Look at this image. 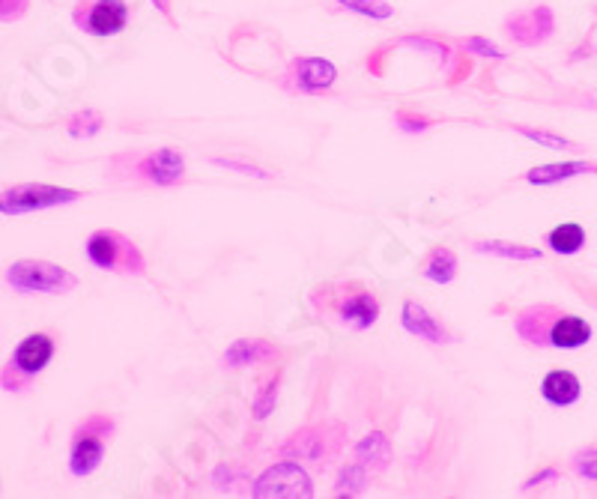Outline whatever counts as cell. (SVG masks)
<instances>
[{
	"label": "cell",
	"mask_w": 597,
	"mask_h": 499,
	"mask_svg": "<svg viewBox=\"0 0 597 499\" xmlns=\"http://www.w3.org/2000/svg\"><path fill=\"white\" fill-rule=\"evenodd\" d=\"M514 329L526 344L553 350H583L595 338V329L586 317L559 311L553 305H532L520 311Z\"/></svg>",
	"instance_id": "cell-1"
},
{
	"label": "cell",
	"mask_w": 597,
	"mask_h": 499,
	"mask_svg": "<svg viewBox=\"0 0 597 499\" xmlns=\"http://www.w3.org/2000/svg\"><path fill=\"white\" fill-rule=\"evenodd\" d=\"M57 356V338L51 332H30L24 335L12 353L6 368L0 371V389L3 392H24Z\"/></svg>",
	"instance_id": "cell-2"
},
{
	"label": "cell",
	"mask_w": 597,
	"mask_h": 499,
	"mask_svg": "<svg viewBox=\"0 0 597 499\" xmlns=\"http://www.w3.org/2000/svg\"><path fill=\"white\" fill-rule=\"evenodd\" d=\"M6 284L21 296H63L78 287V275L51 260L21 257L6 266Z\"/></svg>",
	"instance_id": "cell-3"
},
{
	"label": "cell",
	"mask_w": 597,
	"mask_h": 499,
	"mask_svg": "<svg viewBox=\"0 0 597 499\" xmlns=\"http://www.w3.org/2000/svg\"><path fill=\"white\" fill-rule=\"evenodd\" d=\"M84 257L93 269L102 272H123V275H144L147 272V257L129 237L120 231L99 228L87 237L84 243Z\"/></svg>",
	"instance_id": "cell-4"
},
{
	"label": "cell",
	"mask_w": 597,
	"mask_h": 499,
	"mask_svg": "<svg viewBox=\"0 0 597 499\" xmlns=\"http://www.w3.org/2000/svg\"><path fill=\"white\" fill-rule=\"evenodd\" d=\"M84 195L69 186L54 183H18L0 192V216H30L54 207H69Z\"/></svg>",
	"instance_id": "cell-5"
},
{
	"label": "cell",
	"mask_w": 597,
	"mask_h": 499,
	"mask_svg": "<svg viewBox=\"0 0 597 499\" xmlns=\"http://www.w3.org/2000/svg\"><path fill=\"white\" fill-rule=\"evenodd\" d=\"M254 499H311L314 497V479L302 467V461L284 458L272 467H266L251 482Z\"/></svg>",
	"instance_id": "cell-6"
},
{
	"label": "cell",
	"mask_w": 597,
	"mask_h": 499,
	"mask_svg": "<svg viewBox=\"0 0 597 499\" xmlns=\"http://www.w3.org/2000/svg\"><path fill=\"white\" fill-rule=\"evenodd\" d=\"M132 6L126 0H90L81 3L72 15L75 27L96 39H114L129 27Z\"/></svg>",
	"instance_id": "cell-7"
},
{
	"label": "cell",
	"mask_w": 597,
	"mask_h": 499,
	"mask_svg": "<svg viewBox=\"0 0 597 499\" xmlns=\"http://www.w3.org/2000/svg\"><path fill=\"white\" fill-rule=\"evenodd\" d=\"M332 311H335V317H338L344 326H350V329H356V332H365V329L377 326V320H380V314H383V305H380V299H377V293H374L371 287H362V284L350 281V284H347V293H341V296L335 299Z\"/></svg>",
	"instance_id": "cell-8"
},
{
	"label": "cell",
	"mask_w": 597,
	"mask_h": 499,
	"mask_svg": "<svg viewBox=\"0 0 597 499\" xmlns=\"http://www.w3.org/2000/svg\"><path fill=\"white\" fill-rule=\"evenodd\" d=\"M505 27H508V36H511L517 45L535 48V45H541L544 39L553 36V30H556V15H553L550 6H532V9H523V12L511 15V18L505 21Z\"/></svg>",
	"instance_id": "cell-9"
},
{
	"label": "cell",
	"mask_w": 597,
	"mask_h": 499,
	"mask_svg": "<svg viewBox=\"0 0 597 499\" xmlns=\"http://www.w3.org/2000/svg\"><path fill=\"white\" fill-rule=\"evenodd\" d=\"M138 174L153 186H177L186 180V156L174 147H159L138 159Z\"/></svg>",
	"instance_id": "cell-10"
},
{
	"label": "cell",
	"mask_w": 597,
	"mask_h": 499,
	"mask_svg": "<svg viewBox=\"0 0 597 499\" xmlns=\"http://www.w3.org/2000/svg\"><path fill=\"white\" fill-rule=\"evenodd\" d=\"M105 449H108V437H102L96 431L75 428L72 446H69V473L75 479L93 476L102 467V461H105Z\"/></svg>",
	"instance_id": "cell-11"
},
{
	"label": "cell",
	"mask_w": 597,
	"mask_h": 499,
	"mask_svg": "<svg viewBox=\"0 0 597 499\" xmlns=\"http://www.w3.org/2000/svg\"><path fill=\"white\" fill-rule=\"evenodd\" d=\"M329 428L332 425H314V428H305L299 434H293V440L281 449L284 458H293V461H311V464H326L329 455H335V446L329 437Z\"/></svg>",
	"instance_id": "cell-12"
},
{
	"label": "cell",
	"mask_w": 597,
	"mask_h": 499,
	"mask_svg": "<svg viewBox=\"0 0 597 499\" xmlns=\"http://www.w3.org/2000/svg\"><path fill=\"white\" fill-rule=\"evenodd\" d=\"M338 81V66L329 57H299L293 60V87L299 93H323Z\"/></svg>",
	"instance_id": "cell-13"
},
{
	"label": "cell",
	"mask_w": 597,
	"mask_h": 499,
	"mask_svg": "<svg viewBox=\"0 0 597 499\" xmlns=\"http://www.w3.org/2000/svg\"><path fill=\"white\" fill-rule=\"evenodd\" d=\"M400 326H403L412 338L427 341V344H448V341H451V332H448L421 302H415V299H406V302L400 305Z\"/></svg>",
	"instance_id": "cell-14"
},
{
	"label": "cell",
	"mask_w": 597,
	"mask_h": 499,
	"mask_svg": "<svg viewBox=\"0 0 597 499\" xmlns=\"http://www.w3.org/2000/svg\"><path fill=\"white\" fill-rule=\"evenodd\" d=\"M541 398L550 407H556V410H568V407L580 404V398H583V380L574 371H568V368H553L541 380Z\"/></svg>",
	"instance_id": "cell-15"
},
{
	"label": "cell",
	"mask_w": 597,
	"mask_h": 499,
	"mask_svg": "<svg viewBox=\"0 0 597 499\" xmlns=\"http://www.w3.org/2000/svg\"><path fill=\"white\" fill-rule=\"evenodd\" d=\"M597 174V162H586V159H571V162H550V165H538L532 168L523 180L529 186H556V183H568L577 177H589Z\"/></svg>",
	"instance_id": "cell-16"
},
{
	"label": "cell",
	"mask_w": 597,
	"mask_h": 499,
	"mask_svg": "<svg viewBox=\"0 0 597 499\" xmlns=\"http://www.w3.org/2000/svg\"><path fill=\"white\" fill-rule=\"evenodd\" d=\"M278 356V347H272L269 341H260V338H236L224 353H221V362L227 368H248V365H260L266 359H275Z\"/></svg>",
	"instance_id": "cell-17"
},
{
	"label": "cell",
	"mask_w": 597,
	"mask_h": 499,
	"mask_svg": "<svg viewBox=\"0 0 597 499\" xmlns=\"http://www.w3.org/2000/svg\"><path fill=\"white\" fill-rule=\"evenodd\" d=\"M356 461L359 464H365L368 470H374V473H383V470H389V464H392V440L383 434V431H371V434H365L359 443H356Z\"/></svg>",
	"instance_id": "cell-18"
},
{
	"label": "cell",
	"mask_w": 597,
	"mask_h": 499,
	"mask_svg": "<svg viewBox=\"0 0 597 499\" xmlns=\"http://www.w3.org/2000/svg\"><path fill=\"white\" fill-rule=\"evenodd\" d=\"M589 243V234L580 222H562L556 225L550 234H547V246L553 254H562V257H574L580 251L586 249Z\"/></svg>",
	"instance_id": "cell-19"
},
{
	"label": "cell",
	"mask_w": 597,
	"mask_h": 499,
	"mask_svg": "<svg viewBox=\"0 0 597 499\" xmlns=\"http://www.w3.org/2000/svg\"><path fill=\"white\" fill-rule=\"evenodd\" d=\"M421 275L433 284H451L457 278V254L445 246L433 249L421 263Z\"/></svg>",
	"instance_id": "cell-20"
},
{
	"label": "cell",
	"mask_w": 597,
	"mask_h": 499,
	"mask_svg": "<svg viewBox=\"0 0 597 499\" xmlns=\"http://www.w3.org/2000/svg\"><path fill=\"white\" fill-rule=\"evenodd\" d=\"M472 249L478 254H493V257H505V260H541L544 251L538 246H523V243H508V240H481Z\"/></svg>",
	"instance_id": "cell-21"
},
{
	"label": "cell",
	"mask_w": 597,
	"mask_h": 499,
	"mask_svg": "<svg viewBox=\"0 0 597 499\" xmlns=\"http://www.w3.org/2000/svg\"><path fill=\"white\" fill-rule=\"evenodd\" d=\"M338 488H335V494L338 497H362L365 491H368V467L365 464H359V461H353V464H347V467H341V473H338V482H335Z\"/></svg>",
	"instance_id": "cell-22"
},
{
	"label": "cell",
	"mask_w": 597,
	"mask_h": 499,
	"mask_svg": "<svg viewBox=\"0 0 597 499\" xmlns=\"http://www.w3.org/2000/svg\"><path fill=\"white\" fill-rule=\"evenodd\" d=\"M105 129V117L96 111V108H84V111H78L72 120H69V126H66V132H69V138H75V141H87V138H96L99 132Z\"/></svg>",
	"instance_id": "cell-23"
},
{
	"label": "cell",
	"mask_w": 597,
	"mask_h": 499,
	"mask_svg": "<svg viewBox=\"0 0 597 499\" xmlns=\"http://www.w3.org/2000/svg\"><path fill=\"white\" fill-rule=\"evenodd\" d=\"M278 392H281V374L269 377V380L257 389V395H254V401H251V413H254L257 422H263V419H269V416L275 413V407H278Z\"/></svg>",
	"instance_id": "cell-24"
},
{
	"label": "cell",
	"mask_w": 597,
	"mask_h": 499,
	"mask_svg": "<svg viewBox=\"0 0 597 499\" xmlns=\"http://www.w3.org/2000/svg\"><path fill=\"white\" fill-rule=\"evenodd\" d=\"M338 6H344L347 12H356L362 18H374V21H386L395 15V6L389 0H335Z\"/></svg>",
	"instance_id": "cell-25"
},
{
	"label": "cell",
	"mask_w": 597,
	"mask_h": 499,
	"mask_svg": "<svg viewBox=\"0 0 597 499\" xmlns=\"http://www.w3.org/2000/svg\"><path fill=\"white\" fill-rule=\"evenodd\" d=\"M514 132L523 135L526 141L544 147V150H571V147H574V141H568V138H562V135H556V132L532 129V126H514Z\"/></svg>",
	"instance_id": "cell-26"
},
{
	"label": "cell",
	"mask_w": 597,
	"mask_h": 499,
	"mask_svg": "<svg viewBox=\"0 0 597 499\" xmlns=\"http://www.w3.org/2000/svg\"><path fill=\"white\" fill-rule=\"evenodd\" d=\"M571 464H574V473H577L580 479H586V482H597V449L595 446L574 452Z\"/></svg>",
	"instance_id": "cell-27"
},
{
	"label": "cell",
	"mask_w": 597,
	"mask_h": 499,
	"mask_svg": "<svg viewBox=\"0 0 597 499\" xmlns=\"http://www.w3.org/2000/svg\"><path fill=\"white\" fill-rule=\"evenodd\" d=\"M400 45H409V48H418V51H427V54H433L442 66L448 63V45H442V42H436V39H427V36H406Z\"/></svg>",
	"instance_id": "cell-28"
},
{
	"label": "cell",
	"mask_w": 597,
	"mask_h": 499,
	"mask_svg": "<svg viewBox=\"0 0 597 499\" xmlns=\"http://www.w3.org/2000/svg\"><path fill=\"white\" fill-rule=\"evenodd\" d=\"M212 165H215V168H224V171H236V174H242V177L272 180V174H269V171H263V168H257V165H248V162H239V159H221V156H215V159H212Z\"/></svg>",
	"instance_id": "cell-29"
},
{
	"label": "cell",
	"mask_w": 597,
	"mask_h": 499,
	"mask_svg": "<svg viewBox=\"0 0 597 499\" xmlns=\"http://www.w3.org/2000/svg\"><path fill=\"white\" fill-rule=\"evenodd\" d=\"M463 48H466L469 54H475V57H490V60H502V57H505V51H502L496 42L484 39V36H469V39L463 42Z\"/></svg>",
	"instance_id": "cell-30"
},
{
	"label": "cell",
	"mask_w": 597,
	"mask_h": 499,
	"mask_svg": "<svg viewBox=\"0 0 597 499\" xmlns=\"http://www.w3.org/2000/svg\"><path fill=\"white\" fill-rule=\"evenodd\" d=\"M395 123H398L400 132H406V135H421V132L430 129V120H427V117H415V114H409V111H398V114H395Z\"/></svg>",
	"instance_id": "cell-31"
},
{
	"label": "cell",
	"mask_w": 597,
	"mask_h": 499,
	"mask_svg": "<svg viewBox=\"0 0 597 499\" xmlns=\"http://www.w3.org/2000/svg\"><path fill=\"white\" fill-rule=\"evenodd\" d=\"M30 9V0H0V21L9 24V21H18L24 18Z\"/></svg>",
	"instance_id": "cell-32"
},
{
	"label": "cell",
	"mask_w": 597,
	"mask_h": 499,
	"mask_svg": "<svg viewBox=\"0 0 597 499\" xmlns=\"http://www.w3.org/2000/svg\"><path fill=\"white\" fill-rule=\"evenodd\" d=\"M556 479H559V470H556V467H547V470H541V473L529 476V479L523 482V491H535V488H544L547 482H556Z\"/></svg>",
	"instance_id": "cell-33"
},
{
	"label": "cell",
	"mask_w": 597,
	"mask_h": 499,
	"mask_svg": "<svg viewBox=\"0 0 597 499\" xmlns=\"http://www.w3.org/2000/svg\"><path fill=\"white\" fill-rule=\"evenodd\" d=\"M153 6H156L162 15H168V18H171V0H153Z\"/></svg>",
	"instance_id": "cell-34"
}]
</instances>
